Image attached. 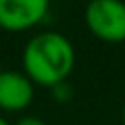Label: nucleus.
<instances>
[{
    "instance_id": "obj_1",
    "label": "nucleus",
    "mask_w": 125,
    "mask_h": 125,
    "mask_svg": "<svg viewBox=\"0 0 125 125\" xmlns=\"http://www.w3.org/2000/svg\"><path fill=\"white\" fill-rule=\"evenodd\" d=\"M21 61L25 76L31 82L55 88L70 74L74 66V49L64 35L57 31H43L27 41Z\"/></svg>"
},
{
    "instance_id": "obj_2",
    "label": "nucleus",
    "mask_w": 125,
    "mask_h": 125,
    "mask_svg": "<svg viewBox=\"0 0 125 125\" xmlns=\"http://www.w3.org/2000/svg\"><path fill=\"white\" fill-rule=\"evenodd\" d=\"M88 29L109 43L125 39V4L119 0H94L86 6Z\"/></svg>"
},
{
    "instance_id": "obj_3",
    "label": "nucleus",
    "mask_w": 125,
    "mask_h": 125,
    "mask_svg": "<svg viewBox=\"0 0 125 125\" xmlns=\"http://www.w3.org/2000/svg\"><path fill=\"white\" fill-rule=\"evenodd\" d=\"M49 10L45 0H0V27L21 31L39 23Z\"/></svg>"
},
{
    "instance_id": "obj_4",
    "label": "nucleus",
    "mask_w": 125,
    "mask_h": 125,
    "mask_svg": "<svg viewBox=\"0 0 125 125\" xmlns=\"http://www.w3.org/2000/svg\"><path fill=\"white\" fill-rule=\"evenodd\" d=\"M33 100V82L16 70H0V107L21 111Z\"/></svg>"
},
{
    "instance_id": "obj_5",
    "label": "nucleus",
    "mask_w": 125,
    "mask_h": 125,
    "mask_svg": "<svg viewBox=\"0 0 125 125\" xmlns=\"http://www.w3.org/2000/svg\"><path fill=\"white\" fill-rule=\"evenodd\" d=\"M16 125H47L41 117H35V115H25V117H21Z\"/></svg>"
},
{
    "instance_id": "obj_6",
    "label": "nucleus",
    "mask_w": 125,
    "mask_h": 125,
    "mask_svg": "<svg viewBox=\"0 0 125 125\" xmlns=\"http://www.w3.org/2000/svg\"><path fill=\"white\" fill-rule=\"evenodd\" d=\"M0 125H10V123H8V121H6L4 117H0Z\"/></svg>"
},
{
    "instance_id": "obj_7",
    "label": "nucleus",
    "mask_w": 125,
    "mask_h": 125,
    "mask_svg": "<svg viewBox=\"0 0 125 125\" xmlns=\"http://www.w3.org/2000/svg\"><path fill=\"white\" fill-rule=\"evenodd\" d=\"M123 121H125V105H123Z\"/></svg>"
}]
</instances>
